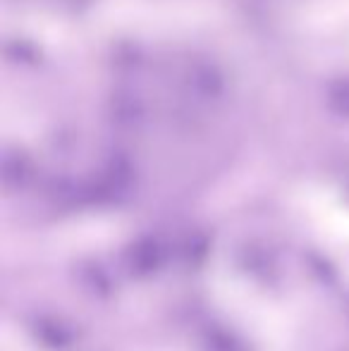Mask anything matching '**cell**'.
Instances as JSON below:
<instances>
[{"mask_svg": "<svg viewBox=\"0 0 349 351\" xmlns=\"http://www.w3.org/2000/svg\"><path fill=\"white\" fill-rule=\"evenodd\" d=\"M206 351H247V344L237 337V335L228 332L223 328H213L204 337Z\"/></svg>", "mask_w": 349, "mask_h": 351, "instance_id": "obj_3", "label": "cell"}, {"mask_svg": "<svg viewBox=\"0 0 349 351\" xmlns=\"http://www.w3.org/2000/svg\"><path fill=\"white\" fill-rule=\"evenodd\" d=\"M82 282L88 285V289H91L93 294H108V291H110V278L103 273V268L98 263L86 265V270L82 273Z\"/></svg>", "mask_w": 349, "mask_h": 351, "instance_id": "obj_4", "label": "cell"}, {"mask_svg": "<svg viewBox=\"0 0 349 351\" xmlns=\"http://www.w3.org/2000/svg\"><path fill=\"white\" fill-rule=\"evenodd\" d=\"M36 337L41 339L43 344H48L51 349H62L72 342V332L67 330L65 323L53 318H41L36 323Z\"/></svg>", "mask_w": 349, "mask_h": 351, "instance_id": "obj_2", "label": "cell"}, {"mask_svg": "<svg viewBox=\"0 0 349 351\" xmlns=\"http://www.w3.org/2000/svg\"><path fill=\"white\" fill-rule=\"evenodd\" d=\"M163 246H160L158 239L154 237H146V239H139L127 249L125 254V265L132 275L136 278H146V275L156 273L163 263Z\"/></svg>", "mask_w": 349, "mask_h": 351, "instance_id": "obj_1", "label": "cell"}]
</instances>
